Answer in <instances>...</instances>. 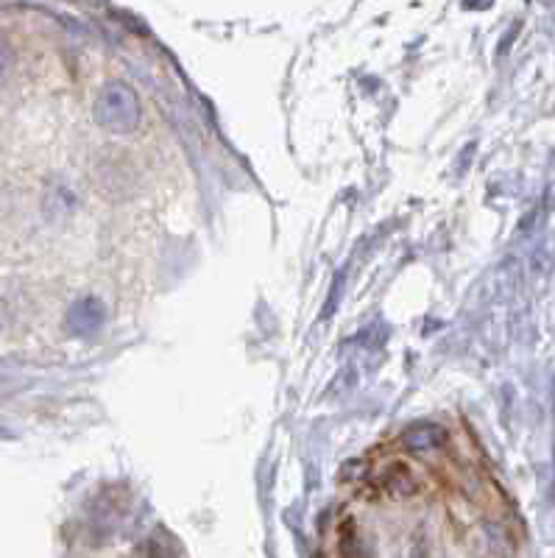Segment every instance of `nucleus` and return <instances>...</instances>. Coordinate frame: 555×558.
<instances>
[{"instance_id":"obj_2","label":"nucleus","mask_w":555,"mask_h":558,"mask_svg":"<svg viewBox=\"0 0 555 558\" xmlns=\"http://www.w3.org/2000/svg\"><path fill=\"white\" fill-rule=\"evenodd\" d=\"M101 325H104V305L92 296L76 302L70 316H67V327L76 335H92V332L101 330Z\"/></svg>"},{"instance_id":"obj_3","label":"nucleus","mask_w":555,"mask_h":558,"mask_svg":"<svg viewBox=\"0 0 555 558\" xmlns=\"http://www.w3.org/2000/svg\"><path fill=\"white\" fill-rule=\"evenodd\" d=\"M444 439H447V433L438 428V424H416V428H411L405 435H402V444H405L408 449L425 453V449L441 447Z\"/></svg>"},{"instance_id":"obj_1","label":"nucleus","mask_w":555,"mask_h":558,"mask_svg":"<svg viewBox=\"0 0 555 558\" xmlns=\"http://www.w3.org/2000/svg\"><path fill=\"white\" fill-rule=\"evenodd\" d=\"M140 117H143L140 98L129 85L112 81L101 90L99 101H95V121L104 129L115 131V135H126V131L138 129Z\"/></svg>"},{"instance_id":"obj_4","label":"nucleus","mask_w":555,"mask_h":558,"mask_svg":"<svg viewBox=\"0 0 555 558\" xmlns=\"http://www.w3.org/2000/svg\"><path fill=\"white\" fill-rule=\"evenodd\" d=\"M12 67H14V53L12 48L0 39V87L7 85V78L12 76Z\"/></svg>"}]
</instances>
